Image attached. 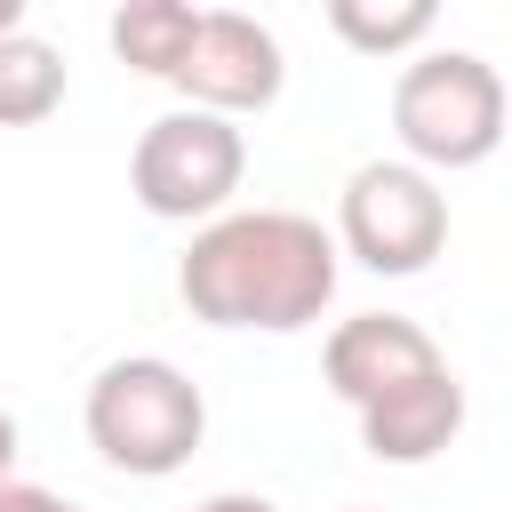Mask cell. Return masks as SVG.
<instances>
[{
    "instance_id": "cell-1",
    "label": "cell",
    "mask_w": 512,
    "mask_h": 512,
    "mask_svg": "<svg viewBox=\"0 0 512 512\" xmlns=\"http://www.w3.org/2000/svg\"><path fill=\"white\" fill-rule=\"evenodd\" d=\"M336 232L296 208H232L192 232L176 256V296L208 328H264L296 336L336 304Z\"/></svg>"
},
{
    "instance_id": "cell-2",
    "label": "cell",
    "mask_w": 512,
    "mask_h": 512,
    "mask_svg": "<svg viewBox=\"0 0 512 512\" xmlns=\"http://www.w3.org/2000/svg\"><path fill=\"white\" fill-rule=\"evenodd\" d=\"M392 136L400 160H416L424 176H456L504 152L512 136V96L504 72L480 48H424L400 64L392 80Z\"/></svg>"
},
{
    "instance_id": "cell-3",
    "label": "cell",
    "mask_w": 512,
    "mask_h": 512,
    "mask_svg": "<svg viewBox=\"0 0 512 512\" xmlns=\"http://www.w3.org/2000/svg\"><path fill=\"white\" fill-rule=\"evenodd\" d=\"M80 424H88V448L128 472V480H168L200 456L208 440V400L200 384L160 360V352H128V360H104L88 400H80Z\"/></svg>"
},
{
    "instance_id": "cell-4",
    "label": "cell",
    "mask_w": 512,
    "mask_h": 512,
    "mask_svg": "<svg viewBox=\"0 0 512 512\" xmlns=\"http://www.w3.org/2000/svg\"><path fill=\"white\" fill-rule=\"evenodd\" d=\"M240 176H248V136H240V120L200 112V104L160 112V120L136 136V152H128V192H136V208L160 216V224H216V216H232Z\"/></svg>"
},
{
    "instance_id": "cell-5",
    "label": "cell",
    "mask_w": 512,
    "mask_h": 512,
    "mask_svg": "<svg viewBox=\"0 0 512 512\" xmlns=\"http://www.w3.org/2000/svg\"><path fill=\"white\" fill-rule=\"evenodd\" d=\"M336 248L376 280H416L448 248V192L416 160H360L336 200Z\"/></svg>"
},
{
    "instance_id": "cell-6",
    "label": "cell",
    "mask_w": 512,
    "mask_h": 512,
    "mask_svg": "<svg viewBox=\"0 0 512 512\" xmlns=\"http://www.w3.org/2000/svg\"><path fill=\"white\" fill-rule=\"evenodd\" d=\"M184 104L200 112H224V120H248V112H272L280 88H288V56H280V32L256 24L248 8H200V40L184 56V72L168 80Z\"/></svg>"
},
{
    "instance_id": "cell-7",
    "label": "cell",
    "mask_w": 512,
    "mask_h": 512,
    "mask_svg": "<svg viewBox=\"0 0 512 512\" xmlns=\"http://www.w3.org/2000/svg\"><path fill=\"white\" fill-rule=\"evenodd\" d=\"M320 368H328V392H336L352 416H368V408H384L392 392H408V384L440 376V368H448V352H440V344H432V328H424V320H408V312H352V320H336V328H328Z\"/></svg>"
},
{
    "instance_id": "cell-8",
    "label": "cell",
    "mask_w": 512,
    "mask_h": 512,
    "mask_svg": "<svg viewBox=\"0 0 512 512\" xmlns=\"http://www.w3.org/2000/svg\"><path fill=\"white\" fill-rule=\"evenodd\" d=\"M456 432H464L456 368H440V376H424V384H408V392H392L384 408L360 416V448L376 464H432L440 448H456Z\"/></svg>"
},
{
    "instance_id": "cell-9",
    "label": "cell",
    "mask_w": 512,
    "mask_h": 512,
    "mask_svg": "<svg viewBox=\"0 0 512 512\" xmlns=\"http://www.w3.org/2000/svg\"><path fill=\"white\" fill-rule=\"evenodd\" d=\"M192 40H200V8H184V0H128V8H112V56L128 72H144V80H176Z\"/></svg>"
},
{
    "instance_id": "cell-10",
    "label": "cell",
    "mask_w": 512,
    "mask_h": 512,
    "mask_svg": "<svg viewBox=\"0 0 512 512\" xmlns=\"http://www.w3.org/2000/svg\"><path fill=\"white\" fill-rule=\"evenodd\" d=\"M64 48L40 32H8L0 40V128H40L64 112Z\"/></svg>"
},
{
    "instance_id": "cell-11",
    "label": "cell",
    "mask_w": 512,
    "mask_h": 512,
    "mask_svg": "<svg viewBox=\"0 0 512 512\" xmlns=\"http://www.w3.org/2000/svg\"><path fill=\"white\" fill-rule=\"evenodd\" d=\"M432 24H440V8L432 0H328V32L344 40V48H360V56H424V40H432Z\"/></svg>"
},
{
    "instance_id": "cell-12",
    "label": "cell",
    "mask_w": 512,
    "mask_h": 512,
    "mask_svg": "<svg viewBox=\"0 0 512 512\" xmlns=\"http://www.w3.org/2000/svg\"><path fill=\"white\" fill-rule=\"evenodd\" d=\"M0 512H88V504H72V496H56V488H32V480H8V488H0Z\"/></svg>"
},
{
    "instance_id": "cell-13",
    "label": "cell",
    "mask_w": 512,
    "mask_h": 512,
    "mask_svg": "<svg viewBox=\"0 0 512 512\" xmlns=\"http://www.w3.org/2000/svg\"><path fill=\"white\" fill-rule=\"evenodd\" d=\"M200 512H280L272 496H256V488H224V496H208Z\"/></svg>"
},
{
    "instance_id": "cell-14",
    "label": "cell",
    "mask_w": 512,
    "mask_h": 512,
    "mask_svg": "<svg viewBox=\"0 0 512 512\" xmlns=\"http://www.w3.org/2000/svg\"><path fill=\"white\" fill-rule=\"evenodd\" d=\"M16 448H24V432H16V416L0 408V488L16 480Z\"/></svg>"
},
{
    "instance_id": "cell-15",
    "label": "cell",
    "mask_w": 512,
    "mask_h": 512,
    "mask_svg": "<svg viewBox=\"0 0 512 512\" xmlns=\"http://www.w3.org/2000/svg\"><path fill=\"white\" fill-rule=\"evenodd\" d=\"M8 32H24V0H0V40Z\"/></svg>"
},
{
    "instance_id": "cell-16",
    "label": "cell",
    "mask_w": 512,
    "mask_h": 512,
    "mask_svg": "<svg viewBox=\"0 0 512 512\" xmlns=\"http://www.w3.org/2000/svg\"><path fill=\"white\" fill-rule=\"evenodd\" d=\"M344 512H368V504H344Z\"/></svg>"
}]
</instances>
